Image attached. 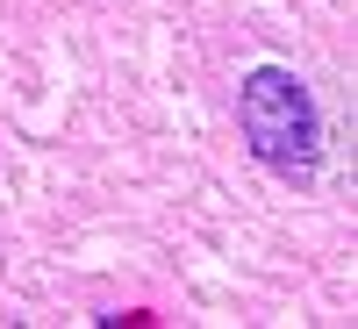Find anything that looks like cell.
<instances>
[{
    "instance_id": "cell-1",
    "label": "cell",
    "mask_w": 358,
    "mask_h": 329,
    "mask_svg": "<svg viewBox=\"0 0 358 329\" xmlns=\"http://www.w3.org/2000/svg\"><path fill=\"white\" fill-rule=\"evenodd\" d=\"M236 129H244L251 158L265 172H280L287 187H308L322 165V115L308 101V86L287 65H258L236 86Z\"/></svg>"
}]
</instances>
